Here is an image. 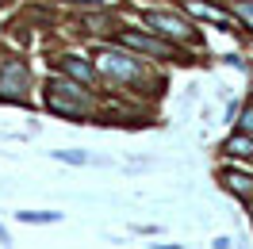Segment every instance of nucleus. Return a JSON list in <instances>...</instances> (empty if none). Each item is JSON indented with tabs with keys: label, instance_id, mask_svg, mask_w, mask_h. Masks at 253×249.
Instances as JSON below:
<instances>
[{
	"label": "nucleus",
	"instance_id": "nucleus-7",
	"mask_svg": "<svg viewBox=\"0 0 253 249\" xmlns=\"http://www.w3.org/2000/svg\"><path fill=\"white\" fill-rule=\"evenodd\" d=\"M65 73H69V77H77V81H92V65L84 62V58H65Z\"/></svg>",
	"mask_w": 253,
	"mask_h": 249
},
{
	"label": "nucleus",
	"instance_id": "nucleus-10",
	"mask_svg": "<svg viewBox=\"0 0 253 249\" xmlns=\"http://www.w3.org/2000/svg\"><path fill=\"white\" fill-rule=\"evenodd\" d=\"M54 157H58V161H69V165H84V161H88L84 154H69V150H58Z\"/></svg>",
	"mask_w": 253,
	"mask_h": 249
},
{
	"label": "nucleus",
	"instance_id": "nucleus-3",
	"mask_svg": "<svg viewBox=\"0 0 253 249\" xmlns=\"http://www.w3.org/2000/svg\"><path fill=\"white\" fill-rule=\"evenodd\" d=\"M146 23H150V27H158L161 35H173V39H196V27H188L180 16H169V12H150Z\"/></svg>",
	"mask_w": 253,
	"mask_h": 249
},
{
	"label": "nucleus",
	"instance_id": "nucleus-13",
	"mask_svg": "<svg viewBox=\"0 0 253 249\" xmlns=\"http://www.w3.org/2000/svg\"><path fill=\"white\" fill-rule=\"evenodd\" d=\"M77 4H115V0H77Z\"/></svg>",
	"mask_w": 253,
	"mask_h": 249
},
{
	"label": "nucleus",
	"instance_id": "nucleus-1",
	"mask_svg": "<svg viewBox=\"0 0 253 249\" xmlns=\"http://www.w3.org/2000/svg\"><path fill=\"white\" fill-rule=\"evenodd\" d=\"M46 100H50V108H58V111H69V115H84V111L92 108V104H88V96H81V88L65 84V81H50V88H46Z\"/></svg>",
	"mask_w": 253,
	"mask_h": 249
},
{
	"label": "nucleus",
	"instance_id": "nucleus-9",
	"mask_svg": "<svg viewBox=\"0 0 253 249\" xmlns=\"http://www.w3.org/2000/svg\"><path fill=\"white\" fill-rule=\"evenodd\" d=\"M58 211H19V222H58Z\"/></svg>",
	"mask_w": 253,
	"mask_h": 249
},
{
	"label": "nucleus",
	"instance_id": "nucleus-12",
	"mask_svg": "<svg viewBox=\"0 0 253 249\" xmlns=\"http://www.w3.org/2000/svg\"><path fill=\"white\" fill-rule=\"evenodd\" d=\"M238 126H242L246 134H253V104H250L246 111H242V123H238Z\"/></svg>",
	"mask_w": 253,
	"mask_h": 249
},
{
	"label": "nucleus",
	"instance_id": "nucleus-8",
	"mask_svg": "<svg viewBox=\"0 0 253 249\" xmlns=\"http://www.w3.org/2000/svg\"><path fill=\"white\" fill-rule=\"evenodd\" d=\"M226 154H234V157H253V138H246V134L230 138V142H226Z\"/></svg>",
	"mask_w": 253,
	"mask_h": 249
},
{
	"label": "nucleus",
	"instance_id": "nucleus-2",
	"mask_svg": "<svg viewBox=\"0 0 253 249\" xmlns=\"http://www.w3.org/2000/svg\"><path fill=\"white\" fill-rule=\"evenodd\" d=\"M96 69L108 73V77H115V81L138 77V62L126 58V54H115V50H100V54H96Z\"/></svg>",
	"mask_w": 253,
	"mask_h": 249
},
{
	"label": "nucleus",
	"instance_id": "nucleus-11",
	"mask_svg": "<svg viewBox=\"0 0 253 249\" xmlns=\"http://www.w3.org/2000/svg\"><path fill=\"white\" fill-rule=\"evenodd\" d=\"M234 12H238V16H242V19H246V23L253 27V4H250V0H238V8H234Z\"/></svg>",
	"mask_w": 253,
	"mask_h": 249
},
{
	"label": "nucleus",
	"instance_id": "nucleus-6",
	"mask_svg": "<svg viewBox=\"0 0 253 249\" xmlns=\"http://www.w3.org/2000/svg\"><path fill=\"white\" fill-rule=\"evenodd\" d=\"M222 180H226L230 192H238L242 200H253V180L250 176H242V172H222Z\"/></svg>",
	"mask_w": 253,
	"mask_h": 249
},
{
	"label": "nucleus",
	"instance_id": "nucleus-5",
	"mask_svg": "<svg viewBox=\"0 0 253 249\" xmlns=\"http://www.w3.org/2000/svg\"><path fill=\"white\" fill-rule=\"evenodd\" d=\"M123 46H134V50H146V54H158V58H173L176 50L169 42H158V39H146V35H123Z\"/></svg>",
	"mask_w": 253,
	"mask_h": 249
},
{
	"label": "nucleus",
	"instance_id": "nucleus-4",
	"mask_svg": "<svg viewBox=\"0 0 253 249\" xmlns=\"http://www.w3.org/2000/svg\"><path fill=\"white\" fill-rule=\"evenodd\" d=\"M0 92L27 96V65L23 62H8L4 65V73H0Z\"/></svg>",
	"mask_w": 253,
	"mask_h": 249
}]
</instances>
